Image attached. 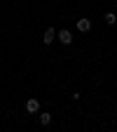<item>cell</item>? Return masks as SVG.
<instances>
[{
  "mask_svg": "<svg viewBox=\"0 0 117 132\" xmlns=\"http://www.w3.org/2000/svg\"><path fill=\"white\" fill-rule=\"evenodd\" d=\"M59 43H61V45H70V43H73V33H70L68 28H61V31H59Z\"/></svg>",
  "mask_w": 117,
  "mask_h": 132,
  "instance_id": "1",
  "label": "cell"
},
{
  "mask_svg": "<svg viewBox=\"0 0 117 132\" xmlns=\"http://www.w3.org/2000/svg\"><path fill=\"white\" fill-rule=\"evenodd\" d=\"M54 38H56V31H54V28H47V31H45V36H42V43H45V45H52Z\"/></svg>",
  "mask_w": 117,
  "mask_h": 132,
  "instance_id": "2",
  "label": "cell"
},
{
  "mask_svg": "<svg viewBox=\"0 0 117 132\" xmlns=\"http://www.w3.org/2000/svg\"><path fill=\"white\" fill-rule=\"evenodd\" d=\"M26 111L28 113H38L40 111V102H38V99H28V102H26Z\"/></svg>",
  "mask_w": 117,
  "mask_h": 132,
  "instance_id": "3",
  "label": "cell"
},
{
  "mask_svg": "<svg viewBox=\"0 0 117 132\" xmlns=\"http://www.w3.org/2000/svg\"><path fill=\"white\" fill-rule=\"evenodd\" d=\"M89 28H91V21H89V19H80V21H77V31H82V33H87Z\"/></svg>",
  "mask_w": 117,
  "mask_h": 132,
  "instance_id": "4",
  "label": "cell"
},
{
  "mask_svg": "<svg viewBox=\"0 0 117 132\" xmlns=\"http://www.w3.org/2000/svg\"><path fill=\"white\" fill-rule=\"evenodd\" d=\"M40 123L42 125H49V123H52V113H40Z\"/></svg>",
  "mask_w": 117,
  "mask_h": 132,
  "instance_id": "5",
  "label": "cell"
},
{
  "mask_svg": "<svg viewBox=\"0 0 117 132\" xmlns=\"http://www.w3.org/2000/svg\"><path fill=\"white\" fill-rule=\"evenodd\" d=\"M115 21H117V16H115L112 12H108V14H105V24H108V26H112Z\"/></svg>",
  "mask_w": 117,
  "mask_h": 132,
  "instance_id": "6",
  "label": "cell"
}]
</instances>
